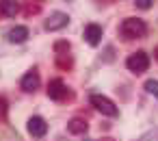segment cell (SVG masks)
I'll return each instance as SVG.
<instances>
[{
    "instance_id": "cell-7",
    "label": "cell",
    "mask_w": 158,
    "mask_h": 141,
    "mask_svg": "<svg viewBox=\"0 0 158 141\" xmlns=\"http://www.w3.org/2000/svg\"><path fill=\"white\" fill-rule=\"evenodd\" d=\"M85 39H87V44L98 46L100 39H102V26H98V24H87V26H85Z\"/></svg>"
},
{
    "instance_id": "cell-2",
    "label": "cell",
    "mask_w": 158,
    "mask_h": 141,
    "mask_svg": "<svg viewBox=\"0 0 158 141\" xmlns=\"http://www.w3.org/2000/svg\"><path fill=\"white\" fill-rule=\"evenodd\" d=\"M89 100H91V104H93V106H95V109H98V111H100L102 115H108V117H117V113H119V111H117L115 102H113V100H108L106 96L93 93V96H91Z\"/></svg>"
},
{
    "instance_id": "cell-16",
    "label": "cell",
    "mask_w": 158,
    "mask_h": 141,
    "mask_svg": "<svg viewBox=\"0 0 158 141\" xmlns=\"http://www.w3.org/2000/svg\"><path fill=\"white\" fill-rule=\"evenodd\" d=\"M152 2H154V0H136V7L139 9H149Z\"/></svg>"
},
{
    "instance_id": "cell-18",
    "label": "cell",
    "mask_w": 158,
    "mask_h": 141,
    "mask_svg": "<svg viewBox=\"0 0 158 141\" xmlns=\"http://www.w3.org/2000/svg\"><path fill=\"white\" fill-rule=\"evenodd\" d=\"M154 54H156V59H158V48H156V52H154Z\"/></svg>"
},
{
    "instance_id": "cell-9",
    "label": "cell",
    "mask_w": 158,
    "mask_h": 141,
    "mask_svg": "<svg viewBox=\"0 0 158 141\" xmlns=\"http://www.w3.org/2000/svg\"><path fill=\"white\" fill-rule=\"evenodd\" d=\"M20 11L18 0H0V15L2 18H13Z\"/></svg>"
},
{
    "instance_id": "cell-10",
    "label": "cell",
    "mask_w": 158,
    "mask_h": 141,
    "mask_svg": "<svg viewBox=\"0 0 158 141\" xmlns=\"http://www.w3.org/2000/svg\"><path fill=\"white\" fill-rule=\"evenodd\" d=\"M7 37H9V41H13V44H22V41L28 39V28H26V26H15V28H11V31L7 33Z\"/></svg>"
},
{
    "instance_id": "cell-3",
    "label": "cell",
    "mask_w": 158,
    "mask_h": 141,
    "mask_svg": "<svg viewBox=\"0 0 158 141\" xmlns=\"http://www.w3.org/2000/svg\"><path fill=\"white\" fill-rule=\"evenodd\" d=\"M126 65H128L130 72H134V74H143V72L149 67V57H147L143 50H141V52H134V54L128 57Z\"/></svg>"
},
{
    "instance_id": "cell-4",
    "label": "cell",
    "mask_w": 158,
    "mask_h": 141,
    "mask_svg": "<svg viewBox=\"0 0 158 141\" xmlns=\"http://www.w3.org/2000/svg\"><path fill=\"white\" fill-rule=\"evenodd\" d=\"M48 96H50L52 100H56V102H61V100H67V98H69L67 85H65L61 78H54V80H50V83H48Z\"/></svg>"
},
{
    "instance_id": "cell-6",
    "label": "cell",
    "mask_w": 158,
    "mask_h": 141,
    "mask_svg": "<svg viewBox=\"0 0 158 141\" xmlns=\"http://www.w3.org/2000/svg\"><path fill=\"white\" fill-rule=\"evenodd\" d=\"M28 132H31L33 137H44V135L48 132V124H46V119L39 117V115L31 117V119H28Z\"/></svg>"
},
{
    "instance_id": "cell-1",
    "label": "cell",
    "mask_w": 158,
    "mask_h": 141,
    "mask_svg": "<svg viewBox=\"0 0 158 141\" xmlns=\"http://www.w3.org/2000/svg\"><path fill=\"white\" fill-rule=\"evenodd\" d=\"M119 31H121V37H123V39H141V37H145L147 26H145V22L139 20V18H128V20L121 22Z\"/></svg>"
},
{
    "instance_id": "cell-11",
    "label": "cell",
    "mask_w": 158,
    "mask_h": 141,
    "mask_svg": "<svg viewBox=\"0 0 158 141\" xmlns=\"http://www.w3.org/2000/svg\"><path fill=\"white\" fill-rule=\"evenodd\" d=\"M67 130H69L72 135H85V132H87V122L80 119V117H74V119H69Z\"/></svg>"
},
{
    "instance_id": "cell-12",
    "label": "cell",
    "mask_w": 158,
    "mask_h": 141,
    "mask_svg": "<svg viewBox=\"0 0 158 141\" xmlns=\"http://www.w3.org/2000/svg\"><path fill=\"white\" fill-rule=\"evenodd\" d=\"M56 63L61 70H69L72 67V57L69 54H56Z\"/></svg>"
},
{
    "instance_id": "cell-14",
    "label": "cell",
    "mask_w": 158,
    "mask_h": 141,
    "mask_svg": "<svg viewBox=\"0 0 158 141\" xmlns=\"http://www.w3.org/2000/svg\"><path fill=\"white\" fill-rule=\"evenodd\" d=\"M145 89H147V93H152L154 98H158V80H147Z\"/></svg>"
},
{
    "instance_id": "cell-8",
    "label": "cell",
    "mask_w": 158,
    "mask_h": 141,
    "mask_svg": "<svg viewBox=\"0 0 158 141\" xmlns=\"http://www.w3.org/2000/svg\"><path fill=\"white\" fill-rule=\"evenodd\" d=\"M39 83H41V80H39L37 70H31V72L22 78V83H20V85H22V89H24V91H28V93H31V91L39 89Z\"/></svg>"
},
{
    "instance_id": "cell-17",
    "label": "cell",
    "mask_w": 158,
    "mask_h": 141,
    "mask_svg": "<svg viewBox=\"0 0 158 141\" xmlns=\"http://www.w3.org/2000/svg\"><path fill=\"white\" fill-rule=\"evenodd\" d=\"M26 13H28V15H31V13H39V7H37V5H35V7L31 5V7H26Z\"/></svg>"
},
{
    "instance_id": "cell-13",
    "label": "cell",
    "mask_w": 158,
    "mask_h": 141,
    "mask_svg": "<svg viewBox=\"0 0 158 141\" xmlns=\"http://www.w3.org/2000/svg\"><path fill=\"white\" fill-rule=\"evenodd\" d=\"M54 52L56 54H69V44L67 41H56L54 44Z\"/></svg>"
},
{
    "instance_id": "cell-15",
    "label": "cell",
    "mask_w": 158,
    "mask_h": 141,
    "mask_svg": "<svg viewBox=\"0 0 158 141\" xmlns=\"http://www.w3.org/2000/svg\"><path fill=\"white\" fill-rule=\"evenodd\" d=\"M7 117V100L0 96V119H5Z\"/></svg>"
},
{
    "instance_id": "cell-5",
    "label": "cell",
    "mask_w": 158,
    "mask_h": 141,
    "mask_svg": "<svg viewBox=\"0 0 158 141\" xmlns=\"http://www.w3.org/2000/svg\"><path fill=\"white\" fill-rule=\"evenodd\" d=\"M69 24V18H67V13H61V11H56V13H52L48 20H46V31H61V28H65Z\"/></svg>"
}]
</instances>
